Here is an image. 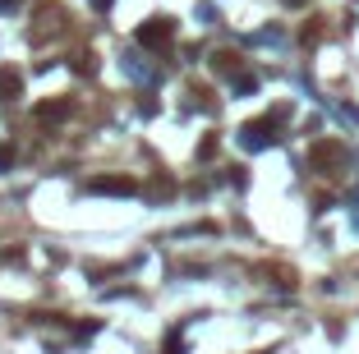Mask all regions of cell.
<instances>
[{
	"mask_svg": "<svg viewBox=\"0 0 359 354\" xmlns=\"http://www.w3.org/2000/svg\"><path fill=\"white\" fill-rule=\"evenodd\" d=\"M139 47H148V51H161V47H171V37H175V23L171 19H148L139 32Z\"/></svg>",
	"mask_w": 359,
	"mask_h": 354,
	"instance_id": "1",
	"label": "cell"
},
{
	"mask_svg": "<svg viewBox=\"0 0 359 354\" xmlns=\"http://www.w3.org/2000/svg\"><path fill=\"white\" fill-rule=\"evenodd\" d=\"M93 193H111V198H129V193H139V180H129V175H97Z\"/></svg>",
	"mask_w": 359,
	"mask_h": 354,
	"instance_id": "2",
	"label": "cell"
},
{
	"mask_svg": "<svg viewBox=\"0 0 359 354\" xmlns=\"http://www.w3.org/2000/svg\"><path fill=\"white\" fill-rule=\"evenodd\" d=\"M267 143H272V120L244 124V148H267Z\"/></svg>",
	"mask_w": 359,
	"mask_h": 354,
	"instance_id": "3",
	"label": "cell"
},
{
	"mask_svg": "<svg viewBox=\"0 0 359 354\" xmlns=\"http://www.w3.org/2000/svg\"><path fill=\"white\" fill-rule=\"evenodd\" d=\"M0 97H5V102L23 97V74H19V69H0Z\"/></svg>",
	"mask_w": 359,
	"mask_h": 354,
	"instance_id": "4",
	"label": "cell"
},
{
	"mask_svg": "<svg viewBox=\"0 0 359 354\" xmlns=\"http://www.w3.org/2000/svg\"><path fill=\"white\" fill-rule=\"evenodd\" d=\"M65 115H69V97H60V102H42V106H37V120H65Z\"/></svg>",
	"mask_w": 359,
	"mask_h": 354,
	"instance_id": "5",
	"label": "cell"
},
{
	"mask_svg": "<svg viewBox=\"0 0 359 354\" xmlns=\"http://www.w3.org/2000/svg\"><path fill=\"white\" fill-rule=\"evenodd\" d=\"M212 69H221V74H235V69H240V56L221 51V56H212Z\"/></svg>",
	"mask_w": 359,
	"mask_h": 354,
	"instance_id": "6",
	"label": "cell"
},
{
	"mask_svg": "<svg viewBox=\"0 0 359 354\" xmlns=\"http://www.w3.org/2000/svg\"><path fill=\"white\" fill-rule=\"evenodd\" d=\"M212 152H217V139H212V134H207V139L198 143V156H203V161H207V156H212Z\"/></svg>",
	"mask_w": 359,
	"mask_h": 354,
	"instance_id": "7",
	"label": "cell"
},
{
	"mask_svg": "<svg viewBox=\"0 0 359 354\" xmlns=\"http://www.w3.org/2000/svg\"><path fill=\"white\" fill-rule=\"evenodd\" d=\"M180 350H185V345H180V340H175V336L166 340V354H180Z\"/></svg>",
	"mask_w": 359,
	"mask_h": 354,
	"instance_id": "8",
	"label": "cell"
},
{
	"mask_svg": "<svg viewBox=\"0 0 359 354\" xmlns=\"http://www.w3.org/2000/svg\"><path fill=\"white\" fill-rule=\"evenodd\" d=\"M93 10H111V0H93Z\"/></svg>",
	"mask_w": 359,
	"mask_h": 354,
	"instance_id": "9",
	"label": "cell"
},
{
	"mask_svg": "<svg viewBox=\"0 0 359 354\" xmlns=\"http://www.w3.org/2000/svg\"><path fill=\"white\" fill-rule=\"evenodd\" d=\"M14 5H19V0H0V10H14Z\"/></svg>",
	"mask_w": 359,
	"mask_h": 354,
	"instance_id": "10",
	"label": "cell"
},
{
	"mask_svg": "<svg viewBox=\"0 0 359 354\" xmlns=\"http://www.w3.org/2000/svg\"><path fill=\"white\" fill-rule=\"evenodd\" d=\"M290 5H304V0H290Z\"/></svg>",
	"mask_w": 359,
	"mask_h": 354,
	"instance_id": "11",
	"label": "cell"
}]
</instances>
